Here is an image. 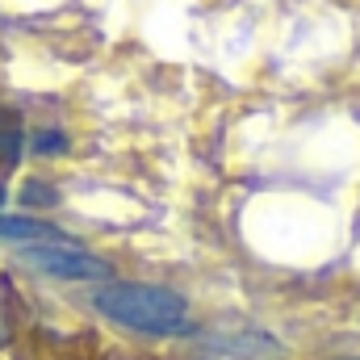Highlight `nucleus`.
Segmentation results:
<instances>
[{"label": "nucleus", "instance_id": "nucleus-1", "mask_svg": "<svg viewBox=\"0 0 360 360\" xmlns=\"http://www.w3.org/2000/svg\"><path fill=\"white\" fill-rule=\"evenodd\" d=\"M92 306L109 323H117L126 331H143V335H176L188 327V302L164 285L113 281L92 293Z\"/></svg>", "mask_w": 360, "mask_h": 360}, {"label": "nucleus", "instance_id": "nucleus-2", "mask_svg": "<svg viewBox=\"0 0 360 360\" xmlns=\"http://www.w3.org/2000/svg\"><path fill=\"white\" fill-rule=\"evenodd\" d=\"M17 260L25 269L42 272V276H55V281H101L109 276V264L101 256H92L84 248L68 243V239H51V243H25L17 252Z\"/></svg>", "mask_w": 360, "mask_h": 360}, {"label": "nucleus", "instance_id": "nucleus-3", "mask_svg": "<svg viewBox=\"0 0 360 360\" xmlns=\"http://www.w3.org/2000/svg\"><path fill=\"white\" fill-rule=\"evenodd\" d=\"M59 231L51 222L25 218V214H0V243H51Z\"/></svg>", "mask_w": 360, "mask_h": 360}, {"label": "nucleus", "instance_id": "nucleus-4", "mask_svg": "<svg viewBox=\"0 0 360 360\" xmlns=\"http://www.w3.org/2000/svg\"><path fill=\"white\" fill-rule=\"evenodd\" d=\"M17 151H21L17 122H13L8 113H0V160H4V164H13V160H17Z\"/></svg>", "mask_w": 360, "mask_h": 360}, {"label": "nucleus", "instance_id": "nucleus-5", "mask_svg": "<svg viewBox=\"0 0 360 360\" xmlns=\"http://www.w3.org/2000/svg\"><path fill=\"white\" fill-rule=\"evenodd\" d=\"M201 360H248V356H226V352H214V356H201Z\"/></svg>", "mask_w": 360, "mask_h": 360}, {"label": "nucleus", "instance_id": "nucleus-6", "mask_svg": "<svg viewBox=\"0 0 360 360\" xmlns=\"http://www.w3.org/2000/svg\"><path fill=\"white\" fill-rule=\"evenodd\" d=\"M4 340H8V327H4V319H0V344H4Z\"/></svg>", "mask_w": 360, "mask_h": 360}]
</instances>
